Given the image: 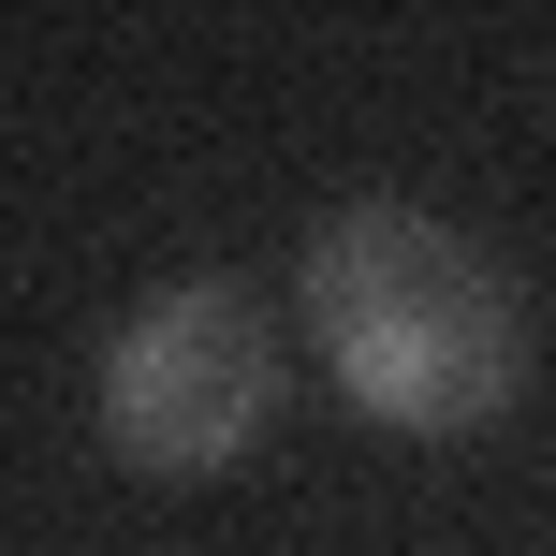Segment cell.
Listing matches in <instances>:
<instances>
[{
    "label": "cell",
    "instance_id": "obj_1",
    "mask_svg": "<svg viewBox=\"0 0 556 556\" xmlns=\"http://www.w3.org/2000/svg\"><path fill=\"white\" fill-rule=\"evenodd\" d=\"M293 337L381 440H483L528 395V366H542L528 278L483 250L469 220L381 205V191L337 205L293 250Z\"/></svg>",
    "mask_w": 556,
    "mask_h": 556
},
{
    "label": "cell",
    "instance_id": "obj_2",
    "mask_svg": "<svg viewBox=\"0 0 556 556\" xmlns=\"http://www.w3.org/2000/svg\"><path fill=\"white\" fill-rule=\"evenodd\" d=\"M293 395V337L250 278H162L132 323L103 337V454L132 483H220L235 454L278 425Z\"/></svg>",
    "mask_w": 556,
    "mask_h": 556
}]
</instances>
